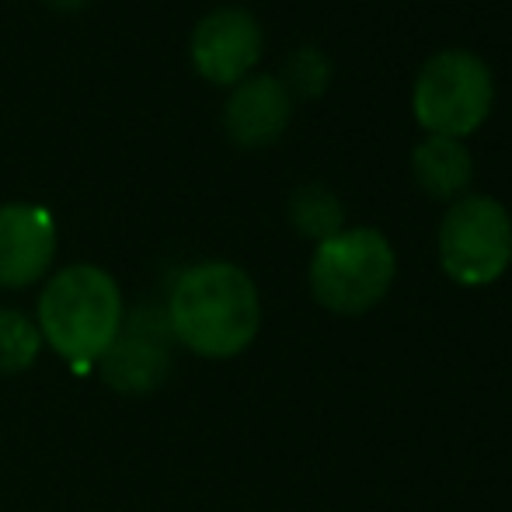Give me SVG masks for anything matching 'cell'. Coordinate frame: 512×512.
Segmentation results:
<instances>
[{"mask_svg": "<svg viewBox=\"0 0 512 512\" xmlns=\"http://www.w3.org/2000/svg\"><path fill=\"white\" fill-rule=\"evenodd\" d=\"M290 220L300 234L314 237V241L321 244L345 230L342 227L345 209L331 189H324V185H304V189H297L290 199Z\"/></svg>", "mask_w": 512, "mask_h": 512, "instance_id": "obj_11", "label": "cell"}, {"mask_svg": "<svg viewBox=\"0 0 512 512\" xmlns=\"http://www.w3.org/2000/svg\"><path fill=\"white\" fill-rule=\"evenodd\" d=\"M171 331L168 310L140 307L122 317L115 342L98 359L102 380L119 394H147L164 384L171 373Z\"/></svg>", "mask_w": 512, "mask_h": 512, "instance_id": "obj_6", "label": "cell"}, {"mask_svg": "<svg viewBox=\"0 0 512 512\" xmlns=\"http://www.w3.org/2000/svg\"><path fill=\"white\" fill-rule=\"evenodd\" d=\"M53 7H60V11H74V7H81L84 0H49Z\"/></svg>", "mask_w": 512, "mask_h": 512, "instance_id": "obj_14", "label": "cell"}, {"mask_svg": "<svg viewBox=\"0 0 512 512\" xmlns=\"http://www.w3.org/2000/svg\"><path fill=\"white\" fill-rule=\"evenodd\" d=\"M411 175H415L418 189L429 199H443V203L453 199V203H457L474 175L471 150H467L464 140L425 136V140L411 150Z\"/></svg>", "mask_w": 512, "mask_h": 512, "instance_id": "obj_10", "label": "cell"}, {"mask_svg": "<svg viewBox=\"0 0 512 512\" xmlns=\"http://www.w3.org/2000/svg\"><path fill=\"white\" fill-rule=\"evenodd\" d=\"M42 349L39 324L21 310H0V373H21L35 363Z\"/></svg>", "mask_w": 512, "mask_h": 512, "instance_id": "obj_12", "label": "cell"}, {"mask_svg": "<svg viewBox=\"0 0 512 512\" xmlns=\"http://www.w3.org/2000/svg\"><path fill=\"white\" fill-rule=\"evenodd\" d=\"M168 324L185 349L206 359H230L258 335V290L248 272L230 262L192 265L171 290Z\"/></svg>", "mask_w": 512, "mask_h": 512, "instance_id": "obj_1", "label": "cell"}, {"mask_svg": "<svg viewBox=\"0 0 512 512\" xmlns=\"http://www.w3.org/2000/svg\"><path fill=\"white\" fill-rule=\"evenodd\" d=\"M331 81V63L314 46H304L286 60V91H297L300 98H317Z\"/></svg>", "mask_w": 512, "mask_h": 512, "instance_id": "obj_13", "label": "cell"}, {"mask_svg": "<svg viewBox=\"0 0 512 512\" xmlns=\"http://www.w3.org/2000/svg\"><path fill=\"white\" fill-rule=\"evenodd\" d=\"M495 105L492 70L467 49H443L429 56L411 88V112L429 136L467 140L485 126Z\"/></svg>", "mask_w": 512, "mask_h": 512, "instance_id": "obj_4", "label": "cell"}, {"mask_svg": "<svg viewBox=\"0 0 512 512\" xmlns=\"http://www.w3.org/2000/svg\"><path fill=\"white\" fill-rule=\"evenodd\" d=\"M293 119V95L286 84L272 74H255L234 84L227 108H223V126L237 147H269L286 133Z\"/></svg>", "mask_w": 512, "mask_h": 512, "instance_id": "obj_9", "label": "cell"}, {"mask_svg": "<svg viewBox=\"0 0 512 512\" xmlns=\"http://www.w3.org/2000/svg\"><path fill=\"white\" fill-rule=\"evenodd\" d=\"M439 265L460 286H488L512 262L509 209L492 196H460L439 223Z\"/></svg>", "mask_w": 512, "mask_h": 512, "instance_id": "obj_5", "label": "cell"}, {"mask_svg": "<svg viewBox=\"0 0 512 512\" xmlns=\"http://www.w3.org/2000/svg\"><path fill=\"white\" fill-rule=\"evenodd\" d=\"M122 293L98 265L56 272L39 297V335L74 366L98 363L122 328Z\"/></svg>", "mask_w": 512, "mask_h": 512, "instance_id": "obj_2", "label": "cell"}, {"mask_svg": "<svg viewBox=\"0 0 512 512\" xmlns=\"http://www.w3.org/2000/svg\"><path fill=\"white\" fill-rule=\"evenodd\" d=\"M56 255L53 216L42 206H0V286L21 290L46 276Z\"/></svg>", "mask_w": 512, "mask_h": 512, "instance_id": "obj_8", "label": "cell"}, {"mask_svg": "<svg viewBox=\"0 0 512 512\" xmlns=\"http://www.w3.org/2000/svg\"><path fill=\"white\" fill-rule=\"evenodd\" d=\"M262 56V28L241 7L206 14L192 32V67L209 84H241Z\"/></svg>", "mask_w": 512, "mask_h": 512, "instance_id": "obj_7", "label": "cell"}, {"mask_svg": "<svg viewBox=\"0 0 512 512\" xmlns=\"http://www.w3.org/2000/svg\"><path fill=\"white\" fill-rule=\"evenodd\" d=\"M394 283V248L380 230L352 227L317 244L310 258V290L331 314L356 317L377 307Z\"/></svg>", "mask_w": 512, "mask_h": 512, "instance_id": "obj_3", "label": "cell"}]
</instances>
